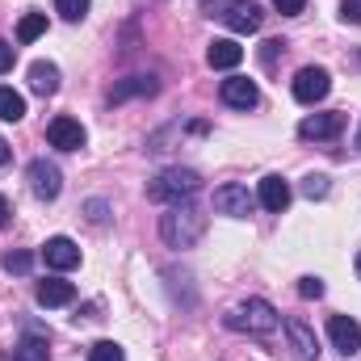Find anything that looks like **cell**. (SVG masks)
Wrapping results in <instances>:
<instances>
[{"mask_svg":"<svg viewBox=\"0 0 361 361\" xmlns=\"http://www.w3.org/2000/svg\"><path fill=\"white\" fill-rule=\"evenodd\" d=\"M341 17L349 25H361V0H341Z\"/></svg>","mask_w":361,"mask_h":361,"instance_id":"28","label":"cell"},{"mask_svg":"<svg viewBox=\"0 0 361 361\" xmlns=\"http://www.w3.org/2000/svg\"><path fill=\"white\" fill-rule=\"evenodd\" d=\"M30 89L38 92V97H55L59 92V68L47 63V59H34L30 63Z\"/></svg>","mask_w":361,"mask_h":361,"instance_id":"17","label":"cell"},{"mask_svg":"<svg viewBox=\"0 0 361 361\" xmlns=\"http://www.w3.org/2000/svg\"><path fill=\"white\" fill-rule=\"evenodd\" d=\"M85 126L76 122V118H68V114H59V118H51V126H47V143L51 147H59V152H80L85 147Z\"/></svg>","mask_w":361,"mask_h":361,"instance_id":"7","label":"cell"},{"mask_svg":"<svg viewBox=\"0 0 361 361\" xmlns=\"http://www.w3.org/2000/svg\"><path fill=\"white\" fill-rule=\"evenodd\" d=\"M286 324V336H290V345H294V353L302 361H319V336H315V328L307 324V319H298V315H290V319H281Z\"/></svg>","mask_w":361,"mask_h":361,"instance_id":"10","label":"cell"},{"mask_svg":"<svg viewBox=\"0 0 361 361\" xmlns=\"http://www.w3.org/2000/svg\"><path fill=\"white\" fill-rule=\"evenodd\" d=\"M89 361H126V353H122V345H114V341H97L89 349Z\"/></svg>","mask_w":361,"mask_h":361,"instance_id":"23","label":"cell"},{"mask_svg":"<svg viewBox=\"0 0 361 361\" xmlns=\"http://www.w3.org/2000/svg\"><path fill=\"white\" fill-rule=\"evenodd\" d=\"M25 177H30V193H34L38 202H55L59 189H63V173H59L51 160H34Z\"/></svg>","mask_w":361,"mask_h":361,"instance_id":"6","label":"cell"},{"mask_svg":"<svg viewBox=\"0 0 361 361\" xmlns=\"http://www.w3.org/2000/svg\"><path fill=\"white\" fill-rule=\"evenodd\" d=\"M328 336H332V349L336 353H345V357L361 353V324L353 315H332L328 319Z\"/></svg>","mask_w":361,"mask_h":361,"instance_id":"8","label":"cell"},{"mask_svg":"<svg viewBox=\"0 0 361 361\" xmlns=\"http://www.w3.org/2000/svg\"><path fill=\"white\" fill-rule=\"evenodd\" d=\"M252 206H257V197H252L248 185H240V180H227V185L214 189V210L227 214V219H248Z\"/></svg>","mask_w":361,"mask_h":361,"instance_id":"4","label":"cell"},{"mask_svg":"<svg viewBox=\"0 0 361 361\" xmlns=\"http://www.w3.org/2000/svg\"><path fill=\"white\" fill-rule=\"evenodd\" d=\"M353 143H357V152H361V130H357V139H353Z\"/></svg>","mask_w":361,"mask_h":361,"instance_id":"36","label":"cell"},{"mask_svg":"<svg viewBox=\"0 0 361 361\" xmlns=\"http://www.w3.org/2000/svg\"><path fill=\"white\" fill-rule=\"evenodd\" d=\"M156 89H160V85H156V76H126L122 85H114L109 101H126V97H152Z\"/></svg>","mask_w":361,"mask_h":361,"instance_id":"18","label":"cell"},{"mask_svg":"<svg viewBox=\"0 0 361 361\" xmlns=\"http://www.w3.org/2000/svg\"><path fill=\"white\" fill-rule=\"evenodd\" d=\"M281 51H286V42H277V38H273V42H265V51H261V59H265V68H273V59H277Z\"/></svg>","mask_w":361,"mask_h":361,"instance_id":"30","label":"cell"},{"mask_svg":"<svg viewBox=\"0 0 361 361\" xmlns=\"http://www.w3.org/2000/svg\"><path fill=\"white\" fill-rule=\"evenodd\" d=\"M202 189V177L193 173V169H164L160 177L147 180V197L152 202H185V197H193Z\"/></svg>","mask_w":361,"mask_h":361,"instance_id":"3","label":"cell"},{"mask_svg":"<svg viewBox=\"0 0 361 361\" xmlns=\"http://www.w3.org/2000/svg\"><path fill=\"white\" fill-rule=\"evenodd\" d=\"M4 273H30L34 269V252H4Z\"/></svg>","mask_w":361,"mask_h":361,"instance_id":"25","label":"cell"},{"mask_svg":"<svg viewBox=\"0 0 361 361\" xmlns=\"http://www.w3.org/2000/svg\"><path fill=\"white\" fill-rule=\"evenodd\" d=\"M92 0H55V13L63 17V21H80L85 13H89Z\"/></svg>","mask_w":361,"mask_h":361,"instance_id":"24","label":"cell"},{"mask_svg":"<svg viewBox=\"0 0 361 361\" xmlns=\"http://www.w3.org/2000/svg\"><path fill=\"white\" fill-rule=\"evenodd\" d=\"M206 63H210L214 72H231V68L244 63V47H240L235 38H214V42L206 47Z\"/></svg>","mask_w":361,"mask_h":361,"instance_id":"15","label":"cell"},{"mask_svg":"<svg viewBox=\"0 0 361 361\" xmlns=\"http://www.w3.org/2000/svg\"><path fill=\"white\" fill-rule=\"evenodd\" d=\"M328 193H332V180L324 177V173H311V177H302V197L319 202V197H328Z\"/></svg>","mask_w":361,"mask_h":361,"instance_id":"22","label":"cell"},{"mask_svg":"<svg viewBox=\"0 0 361 361\" xmlns=\"http://www.w3.org/2000/svg\"><path fill=\"white\" fill-rule=\"evenodd\" d=\"M341 130H345V114H307V118L298 122V139H307V143H311V139H315V143H319V139H336Z\"/></svg>","mask_w":361,"mask_h":361,"instance_id":"11","label":"cell"},{"mask_svg":"<svg viewBox=\"0 0 361 361\" xmlns=\"http://www.w3.org/2000/svg\"><path fill=\"white\" fill-rule=\"evenodd\" d=\"M298 294L302 298H324V277H298Z\"/></svg>","mask_w":361,"mask_h":361,"instance_id":"26","label":"cell"},{"mask_svg":"<svg viewBox=\"0 0 361 361\" xmlns=\"http://www.w3.org/2000/svg\"><path fill=\"white\" fill-rule=\"evenodd\" d=\"M8 156H13V147H8V143H4V139H0V169H4V164H8Z\"/></svg>","mask_w":361,"mask_h":361,"instance_id":"34","label":"cell"},{"mask_svg":"<svg viewBox=\"0 0 361 361\" xmlns=\"http://www.w3.org/2000/svg\"><path fill=\"white\" fill-rule=\"evenodd\" d=\"M231 0H202V8H206V17H223V8H227Z\"/></svg>","mask_w":361,"mask_h":361,"instance_id":"31","label":"cell"},{"mask_svg":"<svg viewBox=\"0 0 361 361\" xmlns=\"http://www.w3.org/2000/svg\"><path fill=\"white\" fill-rule=\"evenodd\" d=\"M34 298H38V307H68V302L76 298V286H72V281L51 277V281H38Z\"/></svg>","mask_w":361,"mask_h":361,"instance_id":"16","label":"cell"},{"mask_svg":"<svg viewBox=\"0 0 361 361\" xmlns=\"http://www.w3.org/2000/svg\"><path fill=\"white\" fill-rule=\"evenodd\" d=\"M8 214H13V210H8V197H4V193H0V227H4V223H8Z\"/></svg>","mask_w":361,"mask_h":361,"instance_id":"33","label":"cell"},{"mask_svg":"<svg viewBox=\"0 0 361 361\" xmlns=\"http://www.w3.org/2000/svg\"><path fill=\"white\" fill-rule=\"evenodd\" d=\"M353 265H357V277H361V252H357V261H353Z\"/></svg>","mask_w":361,"mask_h":361,"instance_id":"35","label":"cell"},{"mask_svg":"<svg viewBox=\"0 0 361 361\" xmlns=\"http://www.w3.org/2000/svg\"><path fill=\"white\" fill-rule=\"evenodd\" d=\"M25 118V97L17 89H0V122H21Z\"/></svg>","mask_w":361,"mask_h":361,"instance_id":"19","label":"cell"},{"mask_svg":"<svg viewBox=\"0 0 361 361\" xmlns=\"http://www.w3.org/2000/svg\"><path fill=\"white\" fill-rule=\"evenodd\" d=\"M223 105H231V109H257L261 105V89H257V80H248V76H227L223 80Z\"/></svg>","mask_w":361,"mask_h":361,"instance_id":"9","label":"cell"},{"mask_svg":"<svg viewBox=\"0 0 361 361\" xmlns=\"http://www.w3.org/2000/svg\"><path fill=\"white\" fill-rule=\"evenodd\" d=\"M13 59H17V47H13V42H4V38H0V76H4V72H8V68H13Z\"/></svg>","mask_w":361,"mask_h":361,"instance_id":"29","label":"cell"},{"mask_svg":"<svg viewBox=\"0 0 361 361\" xmlns=\"http://www.w3.org/2000/svg\"><path fill=\"white\" fill-rule=\"evenodd\" d=\"M294 101H302V105H315V101H324L328 92H332V76H328V68H302L298 76H294Z\"/></svg>","mask_w":361,"mask_h":361,"instance_id":"5","label":"cell"},{"mask_svg":"<svg viewBox=\"0 0 361 361\" xmlns=\"http://www.w3.org/2000/svg\"><path fill=\"white\" fill-rule=\"evenodd\" d=\"M89 219L92 223H105V202H89Z\"/></svg>","mask_w":361,"mask_h":361,"instance_id":"32","label":"cell"},{"mask_svg":"<svg viewBox=\"0 0 361 361\" xmlns=\"http://www.w3.org/2000/svg\"><path fill=\"white\" fill-rule=\"evenodd\" d=\"M223 21H227V30H235V34H257L261 30V8L252 4V0H231L227 8H223Z\"/></svg>","mask_w":361,"mask_h":361,"instance_id":"14","label":"cell"},{"mask_svg":"<svg viewBox=\"0 0 361 361\" xmlns=\"http://www.w3.org/2000/svg\"><path fill=\"white\" fill-rule=\"evenodd\" d=\"M160 235H164V244L169 248H193L202 235H206V214H202V206H193L189 197L185 202H173L164 214H160Z\"/></svg>","mask_w":361,"mask_h":361,"instance_id":"1","label":"cell"},{"mask_svg":"<svg viewBox=\"0 0 361 361\" xmlns=\"http://www.w3.org/2000/svg\"><path fill=\"white\" fill-rule=\"evenodd\" d=\"M42 34H47V13H25L21 25H17V42L25 47V42H34V38H42Z\"/></svg>","mask_w":361,"mask_h":361,"instance_id":"21","label":"cell"},{"mask_svg":"<svg viewBox=\"0 0 361 361\" xmlns=\"http://www.w3.org/2000/svg\"><path fill=\"white\" fill-rule=\"evenodd\" d=\"M290 180L277 177V173H269V177H261V185H257V202L269 210V214H286V206H290Z\"/></svg>","mask_w":361,"mask_h":361,"instance_id":"13","label":"cell"},{"mask_svg":"<svg viewBox=\"0 0 361 361\" xmlns=\"http://www.w3.org/2000/svg\"><path fill=\"white\" fill-rule=\"evenodd\" d=\"M277 324H281V315H277V307L265 302V298H248V302H240V307L227 311V328L231 332L269 336V332H277Z\"/></svg>","mask_w":361,"mask_h":361,"instance_id":"2","label":"cell"},{"mask_svg":"<svg viewBox=\"0 0 361 361\" xmlns=\"http://www.w3.org/2000/svg\"><path fill=\"white\" fill-rule=\"evenodd\" d=\"M273 8H277L281 17H298V13L307 8V0H273Z\"/></svg>","mask_w":361,"mask_h":361,"instance_id":"27","label":"cell"},{"mask_svg":"<svg viewBox=\"0 0 361 361\" xmlns=\"http://www.w3.org/2000/svg\"><path fill=\"white\" fill-rule=\"evenodd\" d=\"M47 357H51V349H47L42 336H25V341H17V349H13V361H47Z\"/></svg>","mask_w":361,"mask_h":361,"instance_id":"20","label":"cell"},{"mask_svg":"<svg viewBox=\"0 0 361 361\" xmlns=\"http://www.w3.org/2000/svg\"><path fill=\"white\" fill-rule=\"evenodd\" d=\"M42 261L51 265V269L68 273L80 265V248H76V240H68V235H51L47 244H42Z\"/></svg>","mask_w":361,"mask_h":361,"instance_id":"12","label":"cell"}]
</instances>
